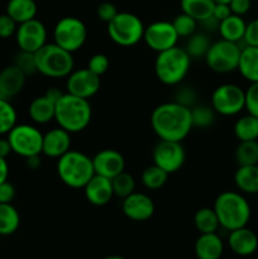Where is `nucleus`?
<instances>
[{
  "instance_id": "nucleus-1",
  "label": "nucleus",
  "mask_w": 258,
  "mask_h": 259,
  "mask_svg": "<svg viewBox=\"0 0 258 259\" xmlns=\"http://www.w3.org/2000/svg\"><path fill=\"white\" fill-rule=\"evenodd\" d=\"M149 120L154 134L162 141L182 142L194 128L191 109L176 101L157 105Z\"/></svg>"
},
{
  "instance_id": "nucleus-2",
  "label": "nucleus",
  "mask_w": 258,
  "mask_h": 259,
  "mask_svg": "<svg viewBox=\"0 0 258 259\" xmlns=\"http://www.w3.org/2000/svg\"><path fill=\"white\" fill-rule=\"evenodd\" d=\"M212 209L215 210L220 228L228 232L247 227L252 217L249 202L244 194L239 191H224L219 194Z\"/></svg>"
},
{
  "instance_id": "nucleus-3",
  "label": "nucleus",
  "mask_w": 258,
  "mask_h": 259,
  "mask_svg": "<svg viewBox=\"0 0 258 259\" xmlns=\"http://www.w3.org/2000/svg\"><path fill=\"white\" fill-rule=\"evenodd\" d=\"M93 119V108L88 99L65 93L56 103L55 120L58 126L75 134L85 131Z\"/></svg>"
},
{
  "instance_id": "nucleus-4",
  "label": "nucleus",
  "mask_w": 258,
  "mask_h": 259,
  "mask_svg": "<svg viewBox=\"0 0 258 259\" xmlns=\"http://www.w3.org/2000/svg\"><path fill=\"white\" fill-rule=\"evenodd\" d=\"M191 67V57L179 46L157 53L154 73L159 82L166 86H177L185 80Z\"/></svg>"
},
{
  "instance_id": "nucleus-5",
  "label": "nucleus",
  "mask_w": 258,
  "mask_h": 259,
  "mask_svg": "<svg viewBox=\"0 0 258 259\" xmlns=\"http://www.w3.org/2000/svg\"><path fill=\"white\" fill-rule=\"evenodd\" d=\"M56 169L61 182L71 189H83L95 175L93 158L76 149H70L61 156Z\"/></svg>"
},
{
  "instance_id": "nucleus-6",
  "label": "nucleus",
  "mask_w": 258,
  "mask_h": 259,
  "mask_svg": "<svg viewBox=\"0 0 258 259\" xmlns=\"http://www.w3.org/2000/svg\"><path fill=\"white\" fill-rule=\"evenodd\" d=\"M37 72L50 78L67 77L75 68L72 53L63 50L55 42L46 43L34 53Z\"/></svg>"
},
{
  "instance_id": "nucleus-7",
  "label": "nucleus",
  "mask_w": 258,
  "mask_h": 259,
  "mask_svg": "<svg viewBox=\"0 0 258 259\" xmlns=\"http://www.w3.org/2000/svg\"><path fill=\"white\" fill-rule=\"evenodd\" d=\"M144 24L138 15L129 12H119L108 23L109 38L120 47H133L143 40Z\"/></svg>"
},
{
  "instance_id": "nucleus-8",
  "label": "nucleus",
  "mask_w": 258,
  "mask_h": 259,
  "mask_svg": "<svg viewBox=\"0 0 258 259\" xmlns=\"http://www.w3.org/2000/svg\"><path fill=\"white\" fill-rule=\"evenodd\" d=\"M240 51L242 47L239 43L229 42L220 38L217 42L211 43L204 60L212 72L224 75L238 70Z\"/></svg>"
},
{
  "instance_id": "nucleus-9",
  "label": "nucleus",
  "mask_w": 258,
  "mask_h": 259,
  "mask_svg": "<svg viewBox=\"0 0 258 259\" xmlns=\"http://www.w3.org/2000/svg\"><path fill=\"white\" fill-rule=\"evenodd\" d=\"M86 39L88 28L80 18L63 17L53 28V42L71 53L80 51Z\"/></svg>"
},
{
  "instance_id": "nucleus-10",
  "label": "nucleus",
  "mask_w": 258,
  "mask_h": 259,
  "mask_svg": "<svg viewBox=\"0 0 258 259\" xmlns=\"http://www.w3.org/2000/svg\"><path fill=\"white\" fill-rule=\"evenodd\" d=\"M13 153L22 158L42 154L43 133L32 124H15L7 134Z\"/></svg>"
},
{
  "instance_id": "nucleus-11",
  "label": "nucleus",
  "mask_w": 258,
  "mask_h": 259,
  "mask_svg": "<svg viewBox=\"0 0 258 259\" xmlns=\"http://www.w3.org/2000/svg\"><path fill=\"white\" fill-rule=\"evenodd\" d=\"M210 105L218 115H238L245 109V90L235 83H222L212 91Z\"/></svg>"
},
{
  "instance_id": "nucleus-12",
  "label": "nucleus",
  "mask_w": 258,
  "mask_h": 259,
  "mask_svg": "<svg viewBox=\"0 0 258 259\" xmlns=\"http://www.w3.org/2000/svg\"><path fill=\"white\" fill-rule=\"evenodd\" d=\"M152 158L156 166L161 167L163 171L171 175L182 168L186 161V151L182 146V142L159 139L152 152Z\"/></svg>"
},
{
  "instance_id": "nucleus-13",
  "label": "nucleus",
  "mask_w": 258,
  "mask_h": 259,
  "mask_svg": "<svg viewBox=\"0 0 258 259\" xmlns=\"http://www.w3.org/2000/svg\"><path fill=\"white\" fill-rule=\"evenodd\" d=\"M180 37L172 22L157 20L144 28L143 40L149 50L156 53L163 52L177 46Z\"/></svg>"
},
{
  "instance_id": "nucleus-14",
  "label": "nucleus",
  "mask_w": 258,
  "mask_h": 259,
  "mask_svg": "<svg viewBox=\"0 0 258 259\" xmlns=\"http://www.w3.org/2000/svg\"><path fill=\"white\" fill-rule=\"evenodd\" d=\"M15 40L19 51L35 53L47 43V28L37 18L28 20L18 24Z\"/></svg>"
},
{
  "instance_id": "nucleus-15",
  "label": "nucleus",
  "mask_w": 258,
  "mask_h": 259,
  "mask_svg": "<svg viewBox=\"0 0 258 259\" xmlns=\"http://www.w3.org/2000/svg\"><path fill=\"white\" fill-rule=\"evenodd\" d=\"M101 86L100 76L91 72L88 67L73 70L67 76L66 93L82 99H90L99 93Z\"/></svg>"
},
{
  "instance_id": "nucleus-16",
  "label": "nucleus",
  "mask_w": 258,
  "mask_h": 259,
  "mask_svg": "<svg viewBox=\"0 0 258 259\" xmlns=\"http://www.w3.org/2000/svg\"><path fill=\"white\" fill-rule=\"evenodd\" d=\"M154 210L153 200L144 192L134 191L121 200V211L132 222H147L153 217Z\"/></svg>"
},
{
  "instance_id": "nucleus-17",
  "label": "nucleus",
  "mask_w": 258,
  "mask_h": 259,
  "mask_svg": "<svg viewBox=\"0 0 258 259\" xmlns=\"http://www.w3.org/2000/svg\"><path fill=\"white\" fill-rule=\"evenodd\" d=\"M93 164L95 175H100L110 180L125 171V158L116 149L106 148L99 151L93 157Z\"/></svg>"
},
{
  "instance_id": "nucleus-18",
  "label": "nucleus",
  "mask_w": 258,
  "mask_h": 259,
  "mask_svg": "<svg viewBox=\"0 0 258 259\" xmlns=\"http://www.w3.org/2000/svg\"><path fill=\"white\" fill-rule=\"evenodd\" d=\"M71 133H68L65 129L52 128L43 134V144H42V154H45L48 158H60L65 153H67L71 149Z\"/></svg>"
},
{
  "instance_id": "nucleus-19",
  "label": "nucleus",
  "mask_w": 258,
  "mask_h": 259,
  "mask_svg": "<svg viewBox=\"0 0 258 259\" xmlns=\"http://www.w3.org/2000/svg\"><path fill=\"white\" fill-rule=\"evenodd\" d=\"M82 190L86 200L94 206H105L114 197L111 180L100 175H94Z\"/></svg>"
},
{
  "instance_id": "nucleus-20",
  "label": "nucleus",
  "mask_w": 258,
  "mask_h": 259,
  "mask_svg": "<svg viewBox=\"0 0 258 259\" xmlns=\"http://www.w3.org/2000/svg\"><path fill=\"white\" fill-rule=\"evenodd\" d=\"M27 76L22 70L13 65L7 66L0 71V98L12 100L23 91Z\"/></svg>"
},
{
  "instance_id": "nucleus-21",
  "label": "nucleus",
  "mask_w": 258,
  "mask_h": 259,
  "mask_svg": "<svg viewBox=\"0 0 258 259\" xmlns=\"http://www.w3.org/2000/svg\"><path fill=\"white\" fill-rule=\"evenodd\" d=\"M228 245L234 254L248 257L258 249V237L252 229L243 227L229 232Z\"/></svg>"
},
{
  "instance_id": "nucleus-22",
  "label": "nucleus",
  "mask_w": 258,
  "mask_h": 259,
  "mask_svg": "<svg viewBox=\"0 0 258 259\" xmlns=\"http://www.w3.org/2000/svg\"><path fill=\"white\" fill-rule=\"evenodd\" d=\"M194 250L197 259H220L224 253V242L218 233L200 234Z\"/></svg>"
},
{
  "instance_id": "nucleus-23",
  "label": "nucleus",
  "mask_w": 258,
  "mask_h": 259,
  "mask_svg": "<svg viewBox=\"0 0 258 259\" xmlns=\"http://www.w3.org/2000/svg\"><path fill=\"white\" fill-rule=\"evenodd\" d=\"M56 103L43 94L33 99L28 108V114L33 123L45 125L55 120Z\"/></svg>"
},
{
  "instance_id": "nucleus-24",
  "label": "nucleus",
  "mask_w": 258,
  "mask_h": 259,
  "mask_svg": "<svg viewBox=\"0 0 258 259\" xmlns=\"http://www.w3.org/2000/svg\"><path fill=\"white\" fill-rule=\"evenodd\" d=\"M238 71L248 82H258V47L243 46L240 51Z\"/></svg>"
},
{
  "instance_id": "nucleus-25",
  "label": "nucleus",
  "mask_w": 258,
  "mask_h": 259,
  "mask_svg": "<svg viewBox=\"0 0 258 259\" xmlns=\"http://www.w3.org/2000/svg\"><path fill=\"white\" fill-rule=\"evenodd\" d=\"M234 184L239 192L245 195L258 194V164L238 166L234 172Z\"/></svg>"
},
{
  "instance_id": "nucleus-26",
  "label": "nucleus",
  "mask_w": 258,
  "mask_h": 259,
  "mask_svg": "<svg viewBox=\"0 0 258 259\" xmlns=\"http://www.w3.org/2000/svg\"><path fill=\"white\" fill-rule=\"evenodd\" d=\"M245 27H247V22L244 20V18L230 14L229 17L219 23L218 32H219L222 39L240 43L243 42V38H244Z\"/></svg>"
},
{
  "instance_id": "nucleus-27",
  "label": "nucleus",
  "mask_w": 258,
  "mask_h": 259,
  "mask_svg": "<svg viewBox=\"0 0 258 259\" xmlns=\"http://www.w3.org/2000/svg\"><path fill=\"white\" fill-rule=\"evenodd\" d=\"M37 13L38 7L34 0H9L7 4V14L17 24L34 19Z\"/></svg>"
},
{
  "instance_id": "nucleus-28",
  "label": "nucleus",
  "mask_w": 258,
  "mask_h": 259,
  "mask_svg": "<svg viewBox=\"0 0 258 259\" xmlns=\"http://www.w3.org/2000/svg\"><path fill=\"white\" fill-rule=\"evenodd\" d=\"M180 7L182 13L201 23L211 17L215 3L214 0H180Z\"/></svg>"
},
{
  "instance_id": "nucleus-29",
  "label": "nucleus",
  "mask_w": 258,
  "mask_h": 259,
  "mask_svg": "<svg viewBox=\"0 0 258 259\" xmlns=\"http://www.w3.org/2000/svg\"><path fill=\"white\" fill-rule=\"evenodd\" d=\"M233 132L239 142L258 141V118L248 113L242 115L234 123Z\"/></svg>"
},
{
  "instance_id": "nucleus-30",
  "label": "nucleus",
  "mask_w": 258,
  "mask_h": 259,
  "mask_svg": "<svg viewBox=\"0 0 258 259\" xmlns=\"http://www.w3.org/2000/svg\"><path fill=\"white\" fill-rule=\"evenodd\" d=\"M20 215L13 204H0V235L8 237L19 229Z\"/></svg>"
},
{
  "instance_id": "nucleus-31",
  "label": "nucleus",
  "mask_w": 258,
  "mask_h": 259,
  "mask_svg": "<svg viewBox=\"0 0 258 259\" xmlns=\"http://www.w3.org/2000/svg\"><path fill=\"white\" fill-rule=\"evenodd\" d=\"M194 225L200 234L217 233L220 228L215 210L212 207H200L194 215Z\"/></svg>"
},
{
  "instance_id": "nucleus-32",
  "label": "nucleus",
  "mask_w": 258,
  "mask_h": 259,
  "mask_svg": "<svg viewBox=\"0 0 258 259\" xmlns=\"http://www.w3.org/2000/svg\"><path fill=\"white\" fill-rule=\"evenodd\" d=\"M210 46H211V40H210L207 33L196 30L194 34L187 38L186 46L184 48L192 60V58H204Z\"/></svg>"
},
{
  "instance_id": "nucleus-33",
  "label": "nucleus",
  "mask_w": 258,
  "mask_h": 259,
  "mask_svg": "<svg viewBox=\"0 0 258 259\" xmlns=\"http://www.w3.org/2000/svg\"><path fill=\"white\" fill-rule=\"evenodd\" d=\"M234 158L238 166L258 164V141L239 142L235 148Z\"/></svg>"
},
{
  "instance_id": "nucleus-34",
  "label": "nucleus",
  "mask_w": 258,
  "mask_h": 259,
  "mask_svg": "<svg viewBox=\"0 0 258 259\" xmlns=\"http://www.w3.org/2000/svg\"><path fill=\"white\" fill-rule=\"evenodd\" d=\"M167 180H168V174L154 163L146 167L141 176L142 185L148 190H159L164 186Z\"/></svg>"
},
{
  "instance_id": "nucleus-35",
  "label": "nucleus",
  "mask_w": 258,
  "mask_h": 259,
  "mask_svg": "<svg viewBox=\"0 0 258 259\" xmlns=\"http://www.w3.org/2000/svg\"><path fill=\"white\" fill-rule=\"evenodd\" d=\"M111 185H113L114 196L119 199H125L131 194L136 191V180L128 172L123 171L121 174L116 175L115 177L111 179Z\"/></svg>"
},
{
  "instance_id": "nucleus-36",
  "label": "nucleus",
  "mask_w": 258,
  "mask_h": 259,
  "mask_svg": "<svg viewBox=\"0 0 258 259\" xmlns=\"http://www.w3.org/2000/svg\"><path fill=\"white\" fill-rule=\"evenodd\" d=\"M215 116H217V113L211 108V105L201 104V105H195L191 108V118L194 128H209L214 124Z\"/></svg>"
},
{
  "instance_id": "nucleus-37",
  "label": "nucleus",
  "mask_w": 258,
  "mask_h": 259,
  "mask_svg": "<svg viewBox=\"0 0 258 259\" xmlns=\"http://www.w3.org/2000/svg\"><path fill=\"white\" fill-rule=\"evenodd\" d=\"M18 114L10 100L0 98V137L9 133L17 124Z\"/></svg>"
},
{
  "instance_id": "nucleus-38",
  "label": "nucleus",
  "mask_w": 258,
  "mask_h": 259,
  "mask_svg": "<svg viewBox=\"0 0 258 259\" xmlns=\"http://www.w3.org/2000/svg\"><path fill=\"white\" fill-rule=\"evenodd\" d=\"M172 24H174L180 38H189L190 35H192L197 30L199 22L181 12L179 15L175 17V19L172 20Z\"/></svg>"
},
{
  "instance_id": "nucleus-39",
  "label": "nucleus",
  "mask_w": 258,
  "mask_h": 259,
  "mask_svg": "<svg viewBox=\"0 0 258 259\" xmlns=\"http://www.w3.org/2000/svg\"><path fill=\"white\" fill-rule=\"evenodd\" d=\"M14 65L17 66L19 70H22L25 73V76H32L37 72V65H35L34 53L24 52V51H19L17 56H15Z\"/></svg>"
},
{
  "instance_id": "nucleus-40",
  "label": "nucleus",
  "mask_w": 258,
  "mask_h": 259,
  "mask_svg": "<svg viewBox=\"0 0 258 259\" xmlns=\"http://www.w3.org/2000/svg\"><path fill=\"white\" fill-rule=\"evenodd\" d=\"M109 66H110V61H109L108 56L104 53H95L91 56L88 62L89 70L98 76L104 75L109 70Z\"/></svg>"
},
{
  "instance_id": "nucleus-41",
  "label": "nucleus",
  "mask_w": 258,
  "mask_h": 259,
  "mask_svg": "<svg viewBox=\"0 0 258 259\" xmlns=\"http://www.w3.org/2000/svg\"><path fill=\"white\" fill-rule=\"evenodd\" d=\"M176 103L191 109L196 105V91L191 86H181L175 93V100Z\"/></svg>"
},
{
  "instance_id": "nucleus-42",
  "label": "nucleus",
  "mask_w": 258,
  "mask_h": 259,
  "mask_svg": "<svg viewBox=\"0 0 258 259\" xmlns=\"http://www.w3.org/2000/svg\"><path fill=\"white\" fill-rule=\"evenodd\" d=\"M245 110L258 118V82L249 83L245 89Z\"/></svg>"
},
{
  "instance_id": "nucleus-43",
  "label": "nucleus",
  "mask_w": 258,
  "mask_h": 259,
  "mask_svg": "<svg viewBox=\"0 0 258 259\" xmlns=\"http://www.w3.org/2000/svg\"><path fill=\"white\" fill-rule=\"evenodd\" d=\"M17 28L18 24L7 14V13L0 15V38L7 39V38L15 35Z\"/></svg>"
},
{
  "instance_id": "nucleus-44",
  "label": "nucleus",
  "mask_w": 258,
  "mask_h": 259,
  "mask_svg": "<svg viewBox=\"0 0 258 259\" xmlns=\"http://www.w3.org/2000/svg\"><path fill=\"white\" fill-rule=\"evenodd\" d=\"M243 43H244V46L258 47V18H255V19L247 23Z\"/></svg>"
},
{
  "instance_id": "nucleus-45",
  "label": "nucleus",
  "mask_w": 258,
  "mask_h": 259,
  "mask_svg": "<svg viewBox=\"0 0 258 259\" xmlns=\"http://www.w3.org/2000/svg\"><path fill=\"white\" fill-rule=\"evenodd\" d=\"M118 9H116L115 5L110 2H104L96 9V14H98L99 19L105 22L108 24L110 20H113L115 18V15L118 14Z\"/></svg>"
},
{
  "instance_id": "nucleus-46",
  "label": "nucleus",
  "mask_w": 258,
  "mask_h": 259,
  "mask_svg": "<svg viewBox=\"0 0 258 259\" xmlns=\"http://www.w3.org/2000/svg\"><path fill=\"white\" fill-rule=\"evenodd\" d=\"M15 197V187L9 181L0 184V204H12Z\"/></svg>"
},
{
  "instance_id": "nucleus-47",
  "label": "nucleus",
  "mask_w": 258,
  "mask_h": 259,
  "mask_svg": "<svg viewBox=\"0 0 258 259\" xmlns=\"http://www.w3.org/2000/svg\"><path fill=\"white\" fill-rule=\"evenodd\" d=\"M232 14L244 17L252 8V0H232L229 3Z\"/></svg>"
},
{
  "instance_id": "nucleus-48",
  "label": "nucleus",
  "mask_w": 258,
  "mask_h": 259,
  "mask_svg": "<svg viewBox=\"0 0 258 259\" xmlns=\"http://www.w3.org/2000/svg\"><path fill=\"white\" fill-rule=\"evenodd\" d=\"M232 14V10H230L229 4H215L214 10H212V17L218 20V22H222L225 18H228Z\"/></svg>"
},
{
  "instance_id": "nucleus-49",
  "label": "nucleus",
  "mask_w": 258,
  "mask_h": 259,
  "mask_svg": "<svg viewBox=\"0 0 258 259\" xmlns=\"http://www.w3.org/2000/svg\"><path fill=\"white\" fill-rule=\"evenodd\" d=\"M219 23L220 22H218V20L211 15V17L202 20V22L199 23V24H201L206 32H214V30H218V28H219Z\"/></svg>"
},
{
  "instance_id": "nucleus-50",
  "label": "nucleus",
  "mask_w": 258,
  "mask_h": 259,
  "mask_svg": "<svg viewBox=\"0 0 258 259\" xmlns=\"http://www.w3.org/2000/svg\"><path fill=\"white\" fill-rule=\"evenodd\" d=\"M8 177H9V164L7 158L0 157V184L8 181Z\"/></svg>"
},
{
  "instance_id": "nucleus-51",
  "label": "nucleus",
  "mask_w": 258,
  "mask_h": 259,
  "mask_svg": "<svg viewBox=\"0 0 258 259\" xmlns=\"http://www.w3.org/2000/svg\"><path fill=\"white\" fill-rule=\"evenodd\" d=\"M10 153H13V151L8 138H3V137H0V157L7 158Z\"/></svg>"
},
{
  "instance_id": "nucleus-52",
  "label": "nucleus",
  "mask_w": 258,
  "mask_h": 259,
  "mask_svg": "<svg viewBox=\"0 0 258 259\" xmlns=\"http://www.w3.org/2000/svg\"><path fill=\"white\" fill-rule=\"evenodd\" d=\"M25 164L29 169H38L42 164V159H40V154H37V156H32V157H28L25 158Z\"/></svg>"
},
{
  "instance_id": "nucleus-53",
  "label": "nucleus",
  "mask_w": 258,
  "mask_h": 259,
  "mask_svg": "<svg viewBox=\"0 0 258 259\" xmlns=\"http://www.w3.org/2000/svg\"><path fill=\"white\" fill-rule=\"evenodd\" d=\"M63 94L65 93H63V91H61L58 88H50L47 91H46L45 95L47 96V98H50L51 100L55 101V103H57L58 99H60Z\"/></svg>"
},
{
  "instance_id": "nucleus-54",
  "label": "nucleus",
  "mask_w": 258,
  "mask_h": 259,
  "mask_svg": "<svg viewBox=\"0 0 258 259\" xmlns=\"http://www.w3.org/2000/svg\"><path fill=\"white\" fill-rule=\"evenodd\" d=\"M232 0H214L215 4H229Z\"/></svg>"
},
{
  "instance_id": "nucleus-55",
  "label": "nucleus",
  "mask_w": 258,
  "mask_h": 259,
  "mask_svg": "<svg viewBox=\"0 0 258 259\" xmlns=\"http://www.w3.org/2000/svg\"><path fill=\"white\" fill-rule=\"evenodd\" d=\"M103 259H125V258L121 257V255H108V257H105Z\"/></svg>"
}]
</instances>
